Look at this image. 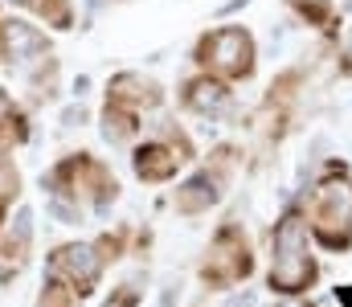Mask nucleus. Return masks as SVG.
Wrapping results in <instances>:
<instances>
[{"instance_id": "obj_1", "label": "nucleus", "mask_w": 352, "mask_h": 307, "mask_svg": "<svg viewBox=\"0 0 352 307\" xmlns=\"http://www.w3.org/2000/svg\"><path fill=\"white\" fill-rule=\"evenodd\" d=\"M278 250H283V254H278V262H274V275L291 287V283H299V275H303V258H299L303 246H299V225H295V221L278 229Z\"/></svg>"}]
</instances>
